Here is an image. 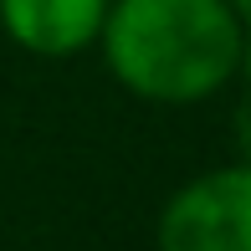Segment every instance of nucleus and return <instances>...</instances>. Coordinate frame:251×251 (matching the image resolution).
Returning <instances> with one entry per match:
<instances>
[{"label":"nucleus","mask_w":251,"mask_h":251,"mask_svg":"<svg viewBox=\"0 0 251 251\" xmlns=\"http://www.w3.org/2000/svg\"><path fill=\"white\" fill-rule=\"evenodd\" d=\"M241 41L226 0H113L98 31L113 82L159 108L215 98L241 67Z\"/></svg>","instance_id":"f257e3e1"},{"label":"nucleus","mask_w":251,"mask_h":251,"mask_svg":"<svg viewBox=\"0 0 251 251\" xmlns=\"http://www.w3.org/2000/svg\"><path fill=\"white\" fill-rule=\"evenodd\" d=\"M159 251H251V159L185 179L154 221Z\"/></svg>","instance_id":"f03ea898"},{"label":"nucleus","mask_w":251,"mask_h":251,"mask_svg":"<svg viewBox=\"0 0 251 251\" xmlns=\"http://www.w3.org/2000/svg\"><path fill=\"white\" fill-rule=\"evenodd\" d=\"M113 0H0V31L21 51L67 62V56L98 47Z\"/></svg>","instance_id":"7ed1b4c3"},{"label":"nucleus","mask_w":251,"mask_h":251,"mask_svg":"<svg viewBox=\"0 0 251 251\" xmlns=\"http://www.w3.org/2000/svg\"><path fill=\"white\" fill-rule=\"evenodd\" d=\"M231 133H236V154H241V159H251V87L241 93V102H236Z\"/></svg>","instance_id":"20e7f679"},{"label":"nucleus","mask_w":251,"mask_h":251,"mask_svg":"<svg viewBox=\"0 0 251 251\" xmlns=\"http://www.w3.org/2000/svg\"><path fill=\"white\" fill-rule=\"evenodd\" d=\"M226 5L236 10V21H241V31H251V0H226Z\"/></svg>","instance_id":"39448f33"}]
</instances>
